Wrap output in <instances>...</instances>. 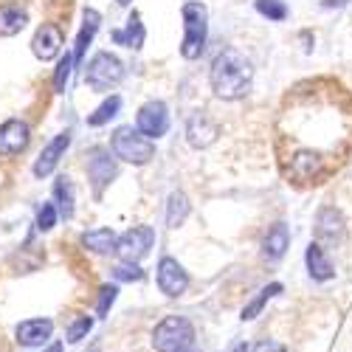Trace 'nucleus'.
I'll return each instance as SVG.
<instances>
[{"mask_svg": "<svg viewBox=\"0 0 352 352\" xmlns=\"http://www.w3.org/2000/svg\"><path fill=\"white\" fill-rule=\"evenodd\" d=\"M87 178L94 181V192L96 195H102L104 186L116 178V164H113V158L104 150H96L91 155V161H87Z\"/></svg>", "mask_w": 352, "mask_h": 352, "instance_id": "nucleus-14", "label": "nucleus"}, {"mask_svg": "<svg viewBox=\"0 0 352 352\" xmlns=\"http://www.w3.org/2000/svg\"><path fill=\"white\" fill-rule=\"evenodd\" d=\"M91 327H94V321L87 318V316H79V318L74 321V324L68 327V341H71V344L82 341V338H85L87 333H91Z\"/></svg>", "mask_w": 352, "mask_h": 352, "instance_id": "nucleus-31", "label": "nucleus"}, {"mask_svg": "<svg viewBox=\"0 0 352 352\" xmlns=\"http://www.w3.org/2000/svg\"><path fill=\"white\" fill-rule=\"evenodd\" d=\"M135 127L146 135V138H161L169 130V110L164 102H150L138 110Z\"/></svg>", "mask_w": 352, "mask_h": 352, "instance_id": "nucleus-9", "label": "nucleus"}, {"mask_svg": "<svg viewBox=\"0 0 352 352\" xmlns=\"http://www.w3.org/2000/svg\"><path fill=\"white\" fill-rule=\"evenodd\" d=\"M48 352H63V344H60V341H54V344L48 346Z\"/></svg>", "mask_w": 352, "mask_h": 352, "instance_id": "nucleus-35", "label": "nucleus"}, {"mask_svg": "<svg viewBox=\"0 0 352 352\" xmlns=\"http://www.w3.org/2000/svg\"><path fill=\"white\" fill-rule=\"evenodd\" d=\"M189 352H197V349H189Z\"/></svg>", "mask_w": 352, "mask_h": 352, "instance_id": "nucleus-37", "label": "nucleus"}, {"mask_svg": "<svg viewBox=\"0 0 352 352\" xmlns=\"http://www.w3.org/2000/svg\"><path fill=\"white\" fill-rule=\"evenodd\" d=\"M116 3H119V6H130V0H116Z\"/></svg>", "mask_w": 352, "mask_h": 352, "instance_id": "nucleus-36", "label": "nucleus"}, {"mask_svg": "<svg viewBox=\"0 0 352 352\" xmlns=\"http://www.w3.org/2000/svg\"><path fill=\"white\" fill-rule=\"evenodd\" d=\"M189 214V200L184 192H172L169 195V206H166V226L169 228H178Z\"/></svg>", "mask_w": 352, "mask_h": 352, "instance_id": "nucleus-23", "label": "nucleus"}, {"mask_svg": "<svg viewBox=\"0 0 352 352\" xmlns=\"http://www.w3.org/2000/svg\"><path fill=\"white\" fill-rule=\"evenodd\" d=\"M256 12L262 17H268V20H285L287 17V6L282 3V0H256Z\"/></svg>", "mask_w": 352, "mask_h": 352, "instance_id": "nucleus-27", "label": "nucleus"}, {"mask_svg": "<svg viewBox=\"0 0 352 352\" xmlns=\"http://www.w3.org/2000/svg\"><path fill=\"white\" fill-rule=\"evenodd\" d=\"M316 237L327 248H338L346 237V220L336 206H321L316 214Z\"/></svg>", "mask_w": 352, "mask_h": 352, "instance_id": "nucleus-6", "label": "nucleus"}, {"mask_svg": "<svg viewBox=\"0 0 352 352\" xmlns=\"http://www.w3.org/2000/svg\"><path fill=\"white\" fill-rule=\"evenodd\" d=\"M56 217H60V209L54 203H43V209L37 212V228L40 231H51L56 226Z\"/></svg>", "mask_w": 352, "mask_h": 352, "instance_id": "nucleus-29", "label": "nucleus"}, {"mask_svg": "<svg viewBox=\"0 0 352 352\" xmlns=\"http://www.w3.org/2000/svg\"><path fill=\"white\" fill-rule=\"evenodd\" d=\"M28 23V14L20 6H3L0 9V37H14L20 34Z\"/></svg>", "mask_w": 352, "mask_h": 352, "instance_id": "nucleus-22", "label": "nucleus"}, {"mask_svg": "<svg viewBox=\"0 0 352 352\" xmlns=\"http://www.w3.org/2000/svg\"><path fill=\"white\" fill-rule=\"evenodd\" d=\"M209 82H212V91L217 99H226V102L243 99L251 91L254 65L237 48H226L214 56L212 71H209Z\"/></svg>", "mask_w": 352, "mask_h": 352, "instance_id": "nucleus-1", "label": "nucleus"}, {"mask_svg": "<svg viewBox=\"0 0 352 352\" xmlns=\"http://www.w3.org/2000/svg\"><path fill=\"white\" fill-rule=\"evenodd\" d=\"M60 48H63V32H60V28L51 25V23L40 25L34 40H32V51H34L37 60H43V63L54 60V56L60 54Z\"/></svg>", "mask_w": 352, "mask_h": 352, "instance_id": "nucleus-12", "label": "nucleus"}, {"mask_svg": "<svg viewBox=\"0 0 352 352\" xmlns=\"http://www.w3.org/2000/svg\"><path fill=\"white\" fill-rule=\"evenodd\" d=\"M290 172H293V178H299V181H316L318 175L324 172V161L316 153H299L290 161Z\"/></svg>", "mask_w": 352, "mask_h": 352, "instance_id": "nucleus-18", "label": "nucleus"}, {"mask_svg": "<svg viewBox=\"0 0 352 352\" xmlns=\"http://www.w3.org/2000/svg\"><path fill=\"white\" fill-rule=\"evenodd\" d=\"M254 352H287L279 341H259L256 346H254Z\"/></svg>", "mask_w": 352, "mask_h": 352, "instance_id": "nucleus-33", "label": "nucleus"}, {"mask_svg": "<svg viewBox=\"0 0 352 352\" xmlns=\"http://www.w3.org/2000/svg\"><path fill=\"white\" fill-rule=\"evenodd\" d=\"M28 141H32V130L20 119H9L0 124V155H20Z\"/></svg>", "mask_w": 352, "mask_h": 352, "instance_id": "nucleus-10", "label": "nucleus"}, {"mask_svg": "<svg viewBox=\"0 0 352 352\" xmlns=\"http://www.w3.org/2000/svg\"><path fill=\"white\" fill-rule=\"evenodd\" d=\"M113 153L116 158H122L133 166H144V164H150L155 158V144L146 138L138 127H119L113 133Z\"/></svg>", "mask_w": 352, "mask_h": 352, "instance_id": "nucleus-4", "label": "nucleus"}, {"mask_svg": "<svg viewBox=\"0 0 352 352\" xmlns=\"http://www.w3.org/2000/svg\"><path fill=\"white\" fill-rule=\"evenodd\" d=\"M344 3H346V0H324L321 6H324V9H333V6H344Z\"/></svg>", "mask_w": 352, "mask_h": 352, "instance_id": "nucleus-34", "label": "nucleus"}, {"mask_svg": "<svg viewBox=\"0 0 352 352\" xmlns=\"http://www.w3.org/2000/svg\"><path fill=\"white\" fill-rule=\"evenodd\" d=\"M110 37H113V43H116V45H124V48H141V45H144L146 32H144V23H141L138 12H133V14H130V20H127V25H124V28H116V32H113Z\"/></svg>", "mask_w": 352, "mask_h": 352, "instance_id": "nucleus-19", "label": "nucleus"}, {"mask_svg": "<svg viewBox=\"0 0 352 352\" xmlns=\"http://www.w3.org/2000/svg\"><path fill=\"white\" fill-rule=\"evenodd\" d=\"M119 107H122V99H119V96L104 99V102H102L91 116H87V124H91V127H102V124H107V122L113 119V116L119 113Z\"/></svg>", "mask_w": 352, "mask_h": 352, "instance_id": "nucleus-26", "label": "nucleus"}, {"mask_svg": "<svg viewBox=\"0 0 352 352\" xmlns=\"http://www.w3.org/2000/svg\"><path fill=\"white\" fill-rule=\"evenodd\" d=\"M158 287H161V293H166L169 299H178L181 293L189 287V274L184 271V265L178 259L164 256L158 262Z\"/></svg>", "mask_w": 352, "mask_h": 352, "instance_id": "nucleus-8", "label": "nucleus"}, {"mask_svg": "<svg viewBox=\"0 0 352 352\" xmlns=\"http://www.w3.org/2000/svg\"><path fill=\"white\" fill-rule=\"evenodd\" d=\"M209 40V12L203 3H186L184 6V60H197Z\"/></svg>", "mask_w": 352, "mask_h": 352, "instance_id": "nucleus-3", "label": "nucleus"}, {"mask_svg": "<svg viewBox=\"0 0 352 352\" xmlns=\"http://www.w3.org/2000/svg\"><path fill=\"white\" fill-rule=\"evenodd\" d=\"M122 79H124V65H122L119 56H113V54L102 51V54L94 56L91 63H87L85 82L91 85L94 91H99V94L110 91V87H113V85H119Z\"/></svg>", "mask_w": 352, "mask_h": 352, "instance_id": "nucleus-5", "label": "nucleus"}, {"mask_svg": "<svg viewBox=\"0 0 352 352\" xmlns=\"http://www.w3.org/2000/svg\"><path fill=\"white\" fill-rule=\"evenodd\" d=\"M113 276L122 279V282H141L144 279V271L135 265V262H124V265H116L113 268Z\"/></svg>", "mask_w": 352, "mask_h": 352, "instance_id": "nucleus-30", "label": "nucleus"}, {"mask_svg": "<svg viewBox=\"0 0 352 352\" xmlns=\"http://www.w3.org/2000/svg\"><path fill=\"white\" fill-rule=\"evenodd\" d=\"M54 321L51 318H28L23 324H17V341L25 346H40L51 338Z\"/></svg>", "mask_w": 352, "mask_h": 352, "instance_id": "nucleus-15", "label": "nucleus"}, {"mask_svg": "<svg viewBox=\"0 0 352 352\" xmlns=\"http://www.w3.org/2000/svg\"><path fill=\"white\" fill-rule=\"evenodd\" d=\"M82 245L91 248L94 254H113L116 245H119V237H116L110 228H94L82 237Z\"/></svg>", "mask_w": 352, "mask_h": 352, "instance_id": "nucleus-21", "label": "nucleus"}, {"mask_svg": "<svg viewBox=\"0 0 352 352\" xmlns=\"http://www.w3.org/2000/svg\"><path fill=\"white\" fill-rule=\"evenodd\" d=\"M305 259H307V271H310V276L316 282H330L336 276V268H333L330 256L324 254V245H321V243H310Z\"/></svg>", "mask_w": 352, "mask_h": 352, "instance_id": "nucleus-16", "label": "nucleus"}, {"mask_svg": "<svg viewBox=\"0 0 352 352\" xmlns=\"http://www.w3.org/2000/svg\"><path fill=\"white\" fill-rule=\"evenodd\" d=\"M68 144H71V133H60V135H56L45 146V150L40 153V158H37V164H34V175H37V178H48V175L56 169V164H60V158L68 150Z\"/></svg>", "mask_w": 352, "mask_h": 352, "instance_id": "nucleus-13", "label": "nucleus"}, {"mask_svg": "<svg viewBox=\"0 0 352 352\" xmlns=\"http://www.w3.org/2000/svg\"><path fill=\"white\" fill-rule=\"evenodd\" d=\"M186 141L195 146V150H206L217 141V124L209 119L206 113H195L186 122Z\"/></svg>", "mask_w": 352, "mask_h": 352, "instance_id": "nucleus-11", "label": "nucleus"}, {"mask_svg": "<svg viewBox=\"0 0 352 352\" xmlns=\"http://www.w3.org/2000/svg\"><path fill=\"white\" fill-rule=\"evenodd\" d=\"M76 65H74V56H63L60 60V65H56V74H54V91L56 94H63L65 91V85H68V76H71V71H74Z\"/></svg>", "mask_w": 352, "mask_h": 352, "instance_id": "nucleus-28", "label": "nucleus"}, {"mask_svg": "<svg viewBox=\"0 0 352 352\" xmlns=\"http://www.w3.org/2000/svg\"><path fill=\"white\" fill-rule=\"evenodd\" d=\"M54 197H56V203H60V214L68 220V217H74V184L68 181V178H56V184H54Z\"/></svg>", "mask_w": 352, "mask_h": 352, "instance_id": "nucleus-25", "label": "nucleus"}, {"mask_svg": "<svg viewBox=\"0 0 352 352\" xmlns=\"http://www.w3.org/2000/svg\"><path fill=\"white\" fill-rule=\"evenodd\" d=\"M99 23H102V17H99L96 9H85V23H82V32H79V37H76V45H74V65H76V68L82 65L87 45H91L94 34L99 32Z\"/></svg>", "mask_w": 352, "mask_h": 352, "instance_id": "nucleus-17", "label": "nucleus"}, {"mask_svg": "<svg viewBox=\"0 0 352 352\" xmlns=\"http://www.w3.org/2000/svg\"><path fill=\"white\" fill-rule=\"evenodd\" d=\"M279 293H282V285H279V282H274V285H268V287H262V290H259V296H256V299H254L248 307H243V316H240V318H243V321L256 318V316H259V310L265 307V305H268L274 296H279Z\"/></svg>", "mask_w": 352, "mask_h": 352, "instance_id": "nucleus-24", "label": "nucleus"}, {"mask_svg": "<svg viewBox=\"0 0 352 352\" xmlns=\"http://www.w3.org/2000/svg\"><path fill=\"white\" fill-rule=\"evenodd\" d=\"M153 243H155V231L150 226H138V228H130L127 234H122L119 245H116V254H119L122 262H138L141 256H146Z\"/></svg>", "mask_w": 352, "mask_h": 352, "instance_id": "nucleus-7", "label": "nucleus"}, {"mask_svg": "<svg viewBox=\"0 0 352 352\" xmlns=\"http://www.w3.org/2000/svg\"><path fill=\"white\" fill-rule=\"evenodd\" d=\"M153 346L158 352H189L195 349V327L184 316H166L153 333Z\"/></svg>", "mask_w": 352, "mask_h": 352, "instance_id": "nucleus-2", "label": "nucleus"}, {"mask_svg": "<svg viewBox=\"0 0 352 352\" xmlns=\"http://www.w3.org/2000/svg\"><path fill=\"white\" fill-rule=\"evenodd\" d=\"M287 245H290V231H287V226H285V223H276V226L265 234V240H262V254L276 262V259H282V256H285Z\"/></svg>", "mask_w": 352, "mask_h": 352, "instance_id": "nucleus-20", "label": "nucleus"}, {"mask_svg": "<svg viewBox=\"0 0 352 352\" xmlns=\"http://www.w3.org/2000/svg\"><path fill=\"white\" fill-rule=\"evenodd\" d=\"M116 293H119V287H116V285H102V290H99V305H96V313H99V316H107L110 305L116 302Z\"/></svg>", "mask_w": 352, "mask_h": 352, "instance_id": "nucleus-32", "label": "nucleus"}]
</instances>
